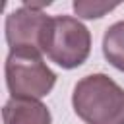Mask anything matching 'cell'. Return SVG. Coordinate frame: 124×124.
Here are the masks:
<instances>
[{
  "label": "cell",
  "instance_id": "obj_3",
  "mask_svg": "<svg viewBox=\"0 0 124 124\" xmlns=\"http://www.w3.org/2000/svg\"><path fill=\"white\" fill-rule=\"evenodd\" d=\"M4 72L8 91L14 99L41 101L56 83V74L43 60V52L37 50H10Z\"/></svg>",
  "mask_w": 124,
  "mask_h": 124
},
{
  "label": "cell",
  "instance_id": "obj_5",
  "mask_svg": "<svg viewBox=\"0 0 124 124\" xmlns=\"http://www.w3.org/2000/svg\"><path fill=\"white\" fill-rule=\"evenodd\" d=\"M4 124H52L48 107L37 99H10L2 108Z\"/></svg>",
  "mask_w": 124,
  "mask_h": 124
},
{
  "label": "cell",
  "instance_id": "obj_6",
  "mask_svg": "<svg viewBox=\"0 0 124 124\" xmlns=\"http://www.w3.org/2000/svg\"><path fill=\"white\" fill-rule=\"evenodd\" d=\"M103 54L110 66L124 72V19L112 23L103 35Z\"/></svg>",
  "mask_w": 124,
  "mask_h": 124
},
{
  "label": "cell",
  "instance_id": "obj_1",
  "mask_svg": "<svg viewBox=\"0 0 124 124\" xmlns=\"http://www.w3.org/2000/svg\"><path fill=\"white\" fill-rule=\"evenodd\" d=\"M72 107L85 124H124V89L107 74L83 76L74 87Z\"/></svg>",
  "mask_w": 124,
  "mask_h": 124
},
{
  "label": "cell",
  "instance_id": "obj_2",
  "mask_svg": "<svg viewBox=\"0 0 124 124\" xmlns=\"http://www.w3.org/2000/svg\"><path fill=\"white\" fill-rule=\"evenodd\" d=\"M91 52V33L89 29L72 16L50 17L45 37L43 54L64 70H74L81 66Z\"/></svg>",
  "mask_w": 124,
  "mask_h": 124
},
{
  "label": "cell",
  "instance_id": "obj_7",
  "mask_svg": "<svg viewBox=\"0 0 124 124\" xmlns=\"http://www.w3.org/2000/svg\"><path fill=\"white\" fill-rule=\"evenodd\" d=\"M118 8V2H101V0H76L74 2V12L83 17V19H99L105 14L112 12Z\"/></svg>",
  "mask_w": 124,
  "mask_h": 124
},
{
  "label": "cell",
  "instance_id": "obj_4",
  "mask_svg": "<svg viewBox=\"0 0 124 124\" xmlns=\"http://www.w3.org/2000/svg\"><path fill=\"white\" fill-rule=\"evenodd\" d=\"M50 16L43 10L19 6L6 16V43L10 50H37L43 52V37Z\"/></svg>",
  "mask_w": 124,
  "mask_h": 124
}]
</instances>
